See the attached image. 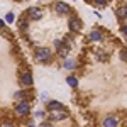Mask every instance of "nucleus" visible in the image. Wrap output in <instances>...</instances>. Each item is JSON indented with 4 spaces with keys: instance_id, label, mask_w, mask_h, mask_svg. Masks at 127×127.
I'll return each mask as SVG.
<instances>
[{
    "instance_id": "f257e3e1",
    "label": "nucleus",
    "mask_w": 127,
    "mask_h": 127,
    "mask_svg": "<svg viewBox=\"0 0 127 127\" xmlns=\"http://www.w3.org/2000/svg\"><path fill=\"white\" fill-rule=\"evenodd\" d=\"M36 59L41 61V63H49V59H51V51L48 48H36Z\"/></svg>"
},
{
    "instance_id": "f03ea898",
    "label": "nucleus",
    "mask_w": 127,
    "mask_h": 127,
    "mask_svg": "<svg viewBox=\"0 0 127 127\" xmlns=\"http://www.w3.org/2000/svg\"><path fill=\"white\" fill-rule=\"evenodd\" d=\"M29 112H31V105H29L27 100H22L19 105L15 107V114L17 115H22L24 117V115H29Z\"/></svg>"
},
{
    "instance_id": "7ed1b4c3",
    "label": "nucleus",
    "mask_w": 127,
    "mask_h": 127,
    "mask_svg": "<svg viewBox=\"0 0 127 127\" xmlns=\"http://www.w3.org/2000/svg\"><path fill=\"white\" fill-rule=\"evenodd\" d=\"M68 117V114L64 112V108H59V110H49V119L53 122H58V120H63V119Z\"/></svg>"
},
{
    "instance_id": "20e7f679",
    "label": "nucleus",
    "mask_w": 127,
    "mask_h": 127,
    "mask_svg": "<svg viewBox=\"0 0 127 127\" xmlns=\"http://www.w3.org/2000/svg\"><path fill=\"white\" fill-rule=\"evenodd\" d=\"M26 15H27L31 20H39L41 17H42V10L36 9V7H29L27 12H26Z\"/></svg>"
},
{
    "instance_id": "39448f33",
    "label": "nucleus",
    "mask_w": 127,
    "mask_h": 127,
    "mask_svg": "<svg viewBox=\"0 0 127 127\" xmlns=\"http://www.w3.org/2000/svg\"><path fill=\"white\" fill-rule=\"evenodd\" d=\"M20 85L26 88L32 87V73L31 71H24L22 75H20Z\"/></svg>"
},
{
    "instance_id": "423d86ee",
    "label": "nucleus",
    "mask_w": 127,
    "mask_h": 127,
    "mask_svg": "<svg viewBox=\"0 0 127 127\" xmlns=\"http://www.w3.org/2000/svg\"><path fill=\"white\" fill-rule=\"evenodd\" d=\"M54 9H56V12H58V14H69V12H71L69 5H68V3H63V2L54 3Z\"/></svg>"
},
{
    "instance_id": "0eeeda50",
    "label": "nucleus",
    "mask_w": 127,
    "mask_h": 127,
    "mask_svg": "<svg viewBox=\"0 0 127 127\" xmlns=\"http://www.w3.org/2000/svg\"><path fill=\"white\" fill-rule=\"evenodd\" d=\"M80 29H81V22H80L76 17H73V19L69 20V31H71V32H78Z\"/></svg>"
},
{
    "instance_id": "6e6552de",
    "label": "nucleus",
    "mask_w": 127,
    "mask_h": 127,
    "mask_svg": "<svg viewBox=\"0 0 127 127\" xmlns=\"http://www.w3.org/2000/svg\"><path fill=\"white\" fill-rule=\"evenodd\" d=\"M115 15H117L119 19H127V5L119 7V9L115 10Z\"/></svg>"
},
{
    "instance_id": "1a4fd4ad",
    "label": "nucleus",
    "mask_w": 127,
    "mask_h": 127,
    "mask_svg": "<svg viewBox=\"0 0 127 127\" xmlns=\"http://www.w3.org/2000/svg\"><path fill=\"white\" fill-rule=\"evenodd\" d=\"M103 126L105 127H115L117 126V119L115 117H107L105 120H103Z\"/></svg>"
},
{
    "instance_id": "9d476101",
    "label": "nucleus",
    "mask_w": 127,
    "mask_h": 127,
    "mask_svg": "<svg viewBox=\"0 0 127 127\" xmlns=\"http://www.w3.org/2000/svg\"><path fill=\"white\" fill-rule=\"evenodd\" d=\"M88 37H90V41H102V32L100 31H92Z\"/></svg>"
},
{
    "instance_id": "9b49d317",
    "label": "nucleus",
    "mask_w": 127,
    "mask_h": 127,
    "mask_svg": "<svg viewBox=\"0 0 127 127\" xmlns=\"http://www.w3.org/2000/svg\"><path fill=\"white\" fill-rule=\"evenodd\" d=\"M63 108V103L59 102H48V110H59Z\"/></svg>"
},
{
    "instance_id": "f8f14e48",
    "label": "nucleus",
    "mask_w": 127,
    "mask_h": 127,
    "mask_svg": "<svg viewBox=\"0 0 127 127\" xmlns=\"http://www.w3.org/2000/svg\"><path fill=\"white\" fill-rule=\"evenodd\" d=\"M14 97L17 98V100H27V97H29V92H26V90H20V92H17Z\"/></svg>"
},
{
    "instance_id": "ddd939ff",
    "label": "nucleus",
    "mask_w": 127,
    "mask_h": 127,
    "mask_svg": "<svg viewBox=\"0 0 127 127\" xmlns=\"http://www.w3.org/2000/svg\"><path fill=\"white\" fill-rule=\"evenodd\" d=\"M66 83H68L69 87H76L78 85V80H76V76H68L66 78Z\"/></svg>"
},
{
    "instance_id": "4468645a",
    "label": "nucleus",
    "mask_w": 127,
    "mask_h": 127,
    "mask_svg": "<svg viewBox=\"0 0 127 127\" xmlns=\"http://www.w3.org/2000/svg\"><path fill=\"white\" fill-rule=\"evenodd\" d=\"M68 51H69L68 46H66L64 49H59V58H66V56H68Z\"/></svg>"
},
{
    "instance_id": "2eb2a0df",
    "label": "nucleus",
    "mask_w": 127,
    "mask_h": 127,
    "mask_svg": "<svg viewBox=\"0 0 127 127\" xmlns=\"http://www.w3.org/2000/svg\"><path fill=\"white\" fill-rule=\"evenodd\" d=\"M14 17H15V15H14V14H12V12H9V14H7V15H5V20H7V22H14Z\"/></svg>"
},
{
    "instance_id": "dca6fc26",
    "label": "nucleus",
    "mask_w": 127,
    "mask_h": 127,
    "mask_svg": "<svg viewBox=\"0 0 127 127\" xmlns=\"http://www.w3.org/2000/svg\"><path fill=\"white\" fill-rule=\"evenodd\" d=\"M19 29L22 31V32H24V31H27V22H22V20H20V24H19Z\"/></svg>"
},
{
    "instance_id": "f3484780",
    "label": "nucleus",
    "mask_w": 127,
    "mask_h": 127,
    "mask_svg": "<svg viewBox=\"0 0 127 127\" xmlns=\"http://www.w3.org/2000/svg\"><path fill=\"white\" fill-rule=\"evenodd\" d=\"M97 56H98L100 61H105V59H107V54H105V53H97Z\"/></svg>"
},
{
    "instance_id": "a211bd4d",
    "label": "nucleus",
    "mask_w": 127,
    "mask_h": 127,
    "mask_svg": "<svg viewBox=\"0 0 127 127\" xmlns=\"http://www.w3.org/2000/svg\"><path fill=\"white\" fill-rule=\"evenodd\" d=\"M63 44H64V42H63V41H54V46H56V49H61V48H63Z\"/></svg>"
},
{
    "instance_id": "6ab92c4d",
    "label": "nucleus",
    "mask_w": 127,
    "mask_h": 127,
    "mask_svg": "<svg viewBox=\"0 0 127 127\" xmlns=\"http://www.w3.org/2000/svg\"><path fill=\"white\" fill-rule=\"evenodd\" d=\"M64 66H66V68H73V66H75V61H71V59H68V61L64 63Z\"/></svg>"
},
{
    "instance_id": "aec40b11",
    "label": "nucleus",
    "mask_w": 127,
    "mask_h": 127,
    "mask_svg": "<svg viewBox=\"0 0 127 127\" xmlns=\"http://www.w3.org/2000/svg\"><path fill=\"white\" fill-rule=\"evenodd\" d=\"M95 3H97V5H100V7H105L107 0H95Z\"/></svg>"
},
{
    "instance_id": "412c9836",
    "label": "nucleus",
    "mask_w": 127,
    "mask_h": 127,
    "mask_svg": "<svg viewBox=\"0 0 127 127\" xmlns=\"http://www.w3.org/2000/svg\"><path fill=\"white\" fill-rule=\"evenodd\" d=\"M120 56H122V59H127V51H126V49L120 51Z\"/></svg>"
},
{
    "instance_id": "4be33fe9",
    "label": "nucleus",
    "mask_w": 127,
    "mask_h": 127,
    "mask_svg": "<svg viewBox=\"0 0 127 127\" xmlns=\"http://www.w3.org/2000/svg\"><path fill=\"white\" fill-rule=\"evenodd\" d=\"M122 32H124V34L127 36V26H124V27H122Z\"/></svg>"
},
{
    "instance_id": "5701e85b",
    "label": "nucleus",
    "mask_w": 127,
    "mask_h": 127,
    "mask_svg": "<svg viewBox=\"0 0 127 127\" xmlns=\"http://www.w3.org/2000/svg\"><path fill=\"white\" fill-rule=\"evenodd\" d=\"M3 26H5V22H3V20H0V29H2Z\"/></svg>"
}]
</instances>
